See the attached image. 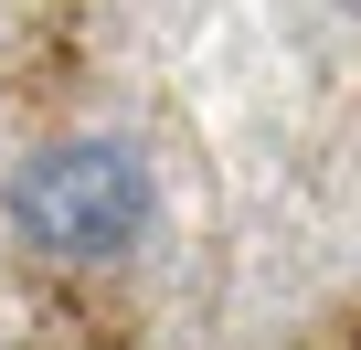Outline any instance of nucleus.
Segmentation results:
<instances>
[{
  "instance_id": "nucleus-1",
  "label": "nucleus",
  "mask_w": 361,
  "mask_h": 350,
  "mask_svg": "<svg viewBox=\"0 0 361 350\" xmlns=\"http://www.w3.org/2000/svg\"><path fill=\"white\" fill-rule=\"evenodd\" d=\"M159 192H149V159L128 138H54L11 170V234L64 255V265H106L149 234Z\"/></svg>"
}]
</instances>
